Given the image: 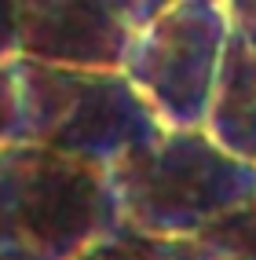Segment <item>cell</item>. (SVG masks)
Segmentation results:
<instances>
[{"mask_svg":"<svg viewBox=\"0 0 256 260\" xmlns=\"http://www.w3.org/2000/svg\"><path fill=\"white\" fill-rule=\"evenodd\" d=\"M227 29L242 37L249 48H256V0H224Z\"/></svg>","mask_w":256,"mask_h":260,"instance_id":"cell-11","label":"cell"},{"mask_svg":"<svg viewBox=\"0 0 256 260\" xmlns=\"http://www.w3.org/2000/svg\"><path fill=\"white\" fill-rule=\"evenodd\" d=\"M227 48L216 0H161L125 55V77L161 128H201Z\"/></svg>","mask_w":256,"mask_h":260,"instance_id":"cell-4","label":"cell"},{"mask_svg":"<svg viewBox=\"0 0 256 260\" xmlns=\"http://www.w3.org/2000/svg\"><path fill=\"white\" fill-rule=\"evenodd\" d=\"M74 260H201V242H161V238H143L128 231H114L106 238L92 242L84 253Z\"/></svg>","mask_w":256,"mask_h":260,"instance_id":"cell-7","label":"cell"},{"mask_svg":"<svg viewBox=\"0 0 256 260\" xmlns=\"http://www.w3.org/2000/svg\"><path fill=\"white\" fill-rule=\"evenodd\" d=\"M19 136V103H15V81L11 70L0 66V150L8 143H15Z\"/></svg>","mask_w":256,"mask_h":260,"instance_id":"cell-9","label":"cell"},{"mask_svg":"<svg viewBox=\"0 0 256 260\" xmlns=\"http://www.w3.org/2000/svg\"><path fill=\"white\" fill-rule=\"evenodd\" d=\"M19 59V0H0V66Z\"/></svg>","mask_w":256,"mask_h":260,"instance_id":"cell-10","label":"cell"},{"mask_svg":"<svg viewBox=\"0 0 256 260\" xmlns=\"http://www.w3.org/2000/svg\"><path fill=\"white\" fill-rule=\"evenodd\" d=\"M198 242H201V260H256V253L242 246H227L216 238H198Z\"/></svg>","mask_w":256,"mask_h":260,"instance_id":"cell-12","label":"cell"},{"mask_svg":"<svg viewBox=\"0 0 256 260\" xmlns=\"http://www.w3.org/2000/svg\"><path fill=\"white\" fill-rule=\"evenodd\" d=\"M8 70L19 103L15 143L110 165L161 128L125 74L62 70L29 59H15Z\"/></svg>","mask_w":256,"mask_h":260,"instance_id":"cell-3","label":"cell"},{"mask_svg":"<svg viewBox=\"0 0 256 260\" xmlns=\"http://www.w3.org/2000/svg\"><path fill=\"white\" fill-rule=\"evenodd\" d=\"M114 231L106 165L33 143L0 150V260H74Z\"/></svg>","mask_w":256,"mask_h":260,"instance_id":"cell-2","label":"cell"},{"mask_svg":"<svg viewBox=\"0 0 256 260\" xmlns=\"http://www.w3.org/2000/svg\"><path fill=\"white\" fill-rule=\"evenodd\" d=\"M161 0H19V59L121 74L139 26Z\"/></svg>","mask_w":256,"mask_h":260,"instance_id":"cell-5","label":"cell"},{"mask_svg":"<svg viewBox=\"0 0 256 260\" xmlns=\"http://www.w3.org/2000/svg\"><path fill=\"white\" fill-rule=\"evenodd\" d=\"M117 231L205 238L256 198V169L220 150L205 128H158L106 165Z\"/></svg>","mask_w":256,"mask_h":260,"instance_id":"cell-1","label":"cell"},{"mask_svg":"<svg viewBox=\"0 0 256 260\" xmlns=\"http://www.w3.org/2000/svg\"><path fill=\"white\" fill-rule=\"evenodd\" d=\"M205 238H216V242H227V246H242V249H252L256 253V198L245 205L238 216H231L227 223H220L212 235Z\"/></svg>","mask_w":256,"mask_h":260,"instance_id":"cell-8","label":"cell"},{"mask_svg":"<svg viewBox=\"0 0 256 260\" xmlns=\"http://www.w3.org/2000/svg\"><path fill=\"white\" fill-rule=\"evenodd\" d=\"M201 128L220 150L256 169V48L231 29Z\"/></svg>","mask_w":256,"mask_h":260,"instance_id":"cell-6","label":"cell"}]
</instances>
